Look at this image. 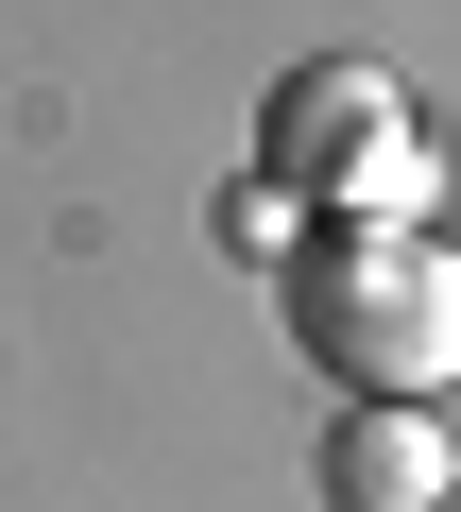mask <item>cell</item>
<instances>
[{
  "mask_svg": "<svg viewBox=\"0 0 461 512\" xmlns=\"http://www.w3.org/2000/svg\"><path fill=\"white\" fill-rule=\"evenodd\" d=\"M257 188H291V205H325V222H427V137H410L393 69L325 52V69L274 103V137H257Z\"/></svg>",
  "mask_w": 461,
  "mask_h": 512,
  "instance_id": "7a4b0ae2",
  "label": "cell"
},
{
  "mask_svg": "<svg viewBox=\"0 0 461 512\" xmlns=\"http://www.w3.org/2000/svg\"><path fill=\"white\" fill-rule=\"evenodd\" d=\"M274 239H308V205H291V188H240V205H222V256H274Z\"/></svg>",
  "mask_w": 461,
  "mask_h": 512,
  "instance_id": "277c9868",
  "label": "cell"
},
{
  "mask_svg": "<svg viewBox=\"0 0 461 512\" xmlns=\"http://www.w3.org/2000/svg\"><path fill=\"white\" fill-rule=\"evenodd\" d=\"M444 512H461V495H444Z\"/></svg>",
  "mask_w": 461,
  "mask_h": 512,
  "instance_id": "5b68a950",
  "label": "cell"
},
{
  "mask_svg": "<svg viewBox=\"0 0 461 512\" xmlns=\"http://www.w3.org/2000/svg\"><path fill=\"white\" fill-rule=\"evenodd\" d=\"M444 495H461V461H444L427 410H342L325 427V512H444Z\"/></svg>",
  "mask_w": 461,
  "mask_h": 512,
  "instance_id": "3957f363",
  "label": "cell"
},
{
  "mask_svg": "<svg viewBox=\"0 0 461 512\" xmlns=\"http://www.w3.org/2000/svg\"><path fill=\"white\" fill-rule=\"evenodd\" d=\"M291 342L359 410H427L461 376V239H427V222H325V239H291Z\"/></svg>",
  "mask_w": 461,
  "mask_h": 512,
  "instance_id": "6da1fadb",
  "label": "cell"
}]
</instances>
